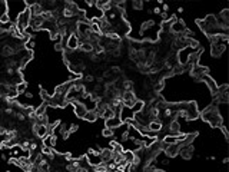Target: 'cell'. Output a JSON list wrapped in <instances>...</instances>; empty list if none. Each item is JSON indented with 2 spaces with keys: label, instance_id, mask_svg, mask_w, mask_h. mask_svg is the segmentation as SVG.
I'll list each match as a JSON object with an SVG mask.
<instances>
[{
  "label": "cell",
  "instance_id": "obj_1",
  "mask_svg": "<svg viewBox=\"0 0 229 172\" xmlns=\"http://www.w3.org/2000/svg\"><path fill=\"white\" fill-rule=\"evenodd\" d=\"M199 118L209 123L213 128H219L221 125H223V119L221 116V111H219V105L216 106V102H213L212 105H209L206 109H203L202 112H199Z\"/></svg>",
  "mask_w": 229,
  "mask_h": 172
},
{
  "label": "cell",
  "instance_id": "obj_2",
  "mask_svg": "<svg viewBox=\"0 0 229 172\" xmlns=\"http://www.w3.org/2000/svg\"><path fill=\"white\" fill-rule=\"evenodd\" d=\"M30 17H32V14H30V10H29V9L23 10V12H22V13L16 17V20H14V25H16V27H17V30H19L20 33H25V30L29 27Z\"/></svg>",
  "mask_w": 229,
  "mask_h": 172
},
{
  "label": "cell",
  "instance_id": "obj_3",
  "mask_svg": "<svg viewBox=\"0 0 229 172\" xmlns=\"http://www.w3.org/2000/svg\"><path fill=\"white\" fill-rule=\"evenodd\" d=\"M226 43H228V37L221 40V42L212 43V45H210V55H212L213 58H219V56L225 52V49H226Z\"/></svg>",
  "mask_w": 229,
  "mask_h": 172
},
{
  "label": "cell",
  "instance_id": "obj_4",
  "mask_svg": "<svg viewBox=\"0 0 229 172\" xmlns=\"http://www.w3.org/2000/svg\"><path fill=\"white\" fill-rule=\"evenodd\" d=\"M179 151H181V142L166 145V148L163 149L166 158H175V156H178V155H179Z\"/></svg>",
  "mask_w": 229,
  "mask_h": 172
},
{
  "label": "cell",
  "instance_id": "obj_5",
  "mask_svg": "<svg viewBox=\"0 0 229 172\" xmlns=\"http://www.w3.org/2000/svg\"><path fill=\"white\" fill-rule=\"evenodd\" d=\"M70 103L73 105L75 115H76L78 118H80V119H83V118H85V115H86V112H87L85 103H82L80 100H73V102H70Z\"/></svg>",
  "mask_w": 229,
  "mask_h": 172
},
{
  "label": "cell",
  "instance_id": "obj_6",
  "mask_svg": "<svg viewBox=\"0 0 229 172\" xmlns=\"http://www.w3.org/2000/svg\"><path fill=\"white\" fill-rule=\"evenodd\" d=\"M201 80H203V82H205V85L209 87L210 93H212L213 96H216V93H218V83H216L215 80L212 79L209 75H203L202 78H201Z\"/></svg>",
  "mask_w": 229,
  "mask_h": 172
},
{
  "label": "cell",
  "instance_id": "obj_7",
  "mask_svg": "<svg viewBox=\"0 0 229 172\" xmlns=\"http://www.w3.org/2000/svg\"><path fill=\"white\" fill-rule=\"evenodd\" d=\"M79 49V39L76 33H72L69 34V37H67V43H66V50H69V52H73V50H76Z\"/></svg>",
  "mask_w": 229,
  "mask_h": 172
},
{
  "label": "cell",
  "instance_id": "obj_8",
  "mask_svg": "<svg viewBox=\"0 0 229 172\" xmlns=\"http://www.w3.org/2000/svg\"><path fill=\"white\" fill-rule=\"evenodd\" d=\"M193 152H195V149H193V145H183V146H181L179 155H181V156H182L185 161H189V159L193 156Z\"/></svg>",
  "mask_w": 229,
  "mask_h": 172
},
{
  "label": "cell",
  "instance_id": "obj_9",
  "mask_svg": "<svg viewBox=\"0 0 229 172\" xmlns=\"http://www.w3.org/2000/svg\"><path fill=\"white\" fill-rule=\"evenodd\" d=\"M133 116H135V113H133V111H132L131 108H128V106H122V108H120L119 118L122 120V123H125L128 119H133Z\"/></svg>",
  "mask_w": 229,
  "mask_h": 172
},
{
  "label": "cell",
  "instance_id": "obj_10",
  "mask_svg": "<svg viewBox=\"0 0 229 172\" xmlns=\"http://www.w3.org/2000/svg\"><path fill=\"white\" fill-rule=\"evenodd\" d=\"M42 142H43V146H46V148H52V149H54L56 148V136L54 135H46V136H43L42 138Z\"/></svg>",
  "mask_w": 229,
  "mask_h": 172
},
{
  "label": "cell",
  "instance_id": "obj_11",
  "mask_svg": "<svg viewBox=\"0 0 229 172\" xmlns=\"http://www.w3.org/2000/svg\"><path fill=\"white\" fill-rule=\"evenodd\" d=\"M122 125V120L119 116H113L110 119H106L105 120V128H110V129H115V128H118V126Z\"/></svg>",
  "mask_w": 229,
  "mask_h": 172
},
{
  "label": "cell",
  "instance_id": "obj_12",
  "mask_svg": "<svg viewBox=\"0 0 229 172\" xmlns=\"http://www.w3.org/2000/svg\"><path fill=\"white\" fill-rule=\"evenodd\" d=\"M98 113H96V111H87L85 115V118L83 119L86 120V122H90V123H93V122H96L98 120Z\"/></svg>",
  "mask_w": 229,
  "mask_h": 172
},
{
  "label": "cell",
  "instance_id": "obj_13",
  "mask_svg": "<svg viewBox=\"0 0 229 172\" xmlns=\"http://www.w3.org/2000/svg\"><path fill=\"white\" fill-rule=\"evenodd\" d=\"M47 108H49V106H47V103L42 102V103H40L36 109H34V115H36V118H37V116H42V115H45L46 111H47Z\"/></svg>",
  "mask_w": 229,
  "mask_h": 172
},
{
  "label": "cell",
  "instance_id": "obj_14",
  "mask_svg": "<svg viewBox=\"0 0 229 172\" xmlns=\"http://www.w3.org/2000/svg\"><path fill=\"white\" fill-rule=\"evenodd\" d=\"M123 159L126 161V164H132V162H133V159H135V153H133V151L125 149V151H123Z\"/></svg>",
  "mask_w": 229,
  "mask_h": 172
},
{
  "label": "cell",
  "instance_id": "obj_15",
  "mask_svg": "<svg viewBox=\"0 0 229 172\" xmlns=\"http://www.w3.org/2000/svg\"><path fill=\"white\" fill-rule=\"evenodd\" d=\"M14 87H16V90H17V93H19V95H23V93L27 90V82L22 80L20 83H16V85H14Z\"/></svg>",
  "mask_w": 229,
  "mask_h": 172
},
{
  "label": "cell",
  "instance_id": "obj_16",
  "mask_svg": "<svg viewBox=\"0 0 229 172\" xmlns=\"http://www.w3.org/2000/svg\"><path fill=\"white\" fill-rule=\"evenodd\" d=\"M143 106H145V102H143V100H136V103L132 106L131 109L133 111V113H137V112H140V111L143 109Z\"/></svg>",
  "mask_w": 229,
  "mask_h": 172
},
{
  "label": "cell",
  "instance_id": "obj_17",
  "mask_svg": "<svg viewBox=\"0 0 229 172\" xmlns=\"http://www.w3.org/2000/svg\"><path fill=\"white\" fill-rule=\"evenodd\" d=\"M92 168H93V172H109V169H107L106 164H99V165L92 166Z\"/></svg>",
  "mask_w": 229,
  "mask_h": 172
},
{
  "label": "cell",
  "instance_id": "obj_18",
  "mask_svg": "<svg viewBox=\"0 0 229 172\" xmlns=\"http://www.w3.org/2000/svg\"><path fill=\"white\" fill-rule=\"evenodd\" d=\"M113 116H115V113H113V111H112L110 108H107V109H106L105 112L102 113V116H100V118H103V119H110V118H113Z\"/></svg>",
  "mask_w": 229,
  "mask_h": 172
},
{
  "label": "cell",
  "instance_id": "obj_19",
  "mask_svg": "<svg viewBox=\"0 0 229 172\" xmlns=\"http://www.w3.org/2000/svg\"><path fill=\"white\" fill-rule=\"evenodd\" d=\"M102 136H103V138H112V136H113V129L103 126V129H102Z\"/></svg>",
  "mask_w": 229,
  "mask_h": 172
},
{
  "label": "cell",
  "instance_id": "obj_20",
  "mask_svg": "<svg viewBox=\"0 0 229 172\" xmlns=\"http://www.w3.org/2000/svg\"><path fill=\"white\" fill-rule=\"evenodd\" d=\"M221 132H222V135H223V138H225V141H228L229 139V133H228V128H226V125H221L219 128H218Z\"/></svg>",
  "mask_w": 229,
  "mask_h": 172
},
{
  "label": "cell",
  "instance_id": "obj_21",
  "mask_svg": "<svg viewBox=\"0 0 229 172\" xmlns=\"http://www.w3.org/2000/svg\"><path fill=\"white\" fill-rule=\"evenodd\" d=\"M132 6L135 10H142V7H143V1H140V0H137V1H132Z\"/></svg>",
  "mask_w": 229,
  "mask_h": 172
},
{
  "label": "cell",
  "instance_id": "obj_22",
  "mask_svg": "<svg viewBox=\"0 0 229 172\" xmlns=\"http://www.w3.org/2000/svg\"><path fill=\"white\" fill-rule=\"evenodd\" d=\"M78 129H79L78 123H70V125H67V131H69V133H75Z\"/></svg>",
  "mask_w": 229,
  "mask_h": 172
},
{
  "label": "cell",
  "instance_id": "obj_23",
  "mask_svg": "<svg viewBox=\"0 0 229 172\" xmlns=\"http://www.w3.org/2000/svg\"><path fill=\"white\" fill-rule=\"evenodd\" d=\"M152 13L156 14V16H160V13H162V10H160V7H153V10H152Z\"/></svg>",
  "mask_w": 229,
  "mask_h": 172
},
{
  "label": "cell",
  "instance_id": "obj_24",
  "mask_svg": "<svg viewBox=\"0 0 229 172\" xmlns=\"http://www.w3.org/2000/svg\"><path fill=\"white\" fill-rule=\"evenodd\" d=\"M85 80H86V82H89V83H92V82L95 80V76H92V75H86Z\"/></svg>",
  "mask_w": 229,
  "mask_h": 172
},
{
  "label": "cell",
  "instance_id": "obj_25",
  "mask_svg": "<svg viewBox=\"0 0 229 172\" xmlns=\"http://www.w3.org/2000/svg\"><path fill=\"white\" fill-rule=\"evenodd\" d=\"M162 12H169V4H162Z\"/></svg>",
  "mask_w": 229,
  "mask_h": 172
},
{
  "label": "cell",
  "instance_id": "obj_26",
  "mask_svg": "<svg viewBox=\"0 0 229 172\" xmlns=\"http://www.w3.org/2000/svg\"><path fill=\"white\" fill-rule=\"evenodd\" d=\"M222 162H223V164H228V162H229V158H228V156H225Z\"/></svg>",
  "mask_w": 229,
  "mask_h": 172
},
{
  "label": "cell",
  "instance_id": "obj_27",
  "mask_svg": "<svg viewBox=\"0 0 229 172\" xmlns=\"http://www.w3.org/2000/svg\"><path fill=\"white\" fill-rule=\"evenodd\" d=\"M153 172H166V171H163V169H160V168H156Z\"/></svg>",
  "mask_w": 229,
  "mask_h": 172
},
{
  "label": "cell",
  "instance_id": "obj_28",
  "mask_svg": "<svg viewBox=\"0 0 229 172\" xmlns=\"http://www.w3.org/2000/svg\"><path fill=\"white\" fill-rule=\"evenodd\" d=\"M178 13H183V7H178Z\"/></svg>",
  "mask_w": 229,
  "mask_h": 172
}]
</instances>
